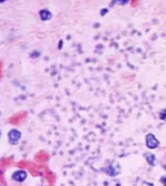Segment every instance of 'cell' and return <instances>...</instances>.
<instances>
[{"mask_svg": "<svg viewBox=\"0 0 166 186\" xmlns=\"http://www.w3.org/2000/svg\"><path fill=\"white\" fill-rule=\"evenodd\" d=\"M145 145L149 150H156L159 146L158 138H156L153 133H149L145 136Z\"/></svg>", "mask_w": 166, "mask_h": 186, "instance_id": "6da1fadb", "label": "cell"}, {"mask_svg": "<svg viewBox=\"0 0 166 186\" xmlns=\"http://www.w3.org/2000/svg\"><path fill=\"white\" fill-rule=\"evenodd\" d=\"M104 172L106 173L108 176L114 177V176H117L120 174V172H121V167H120V165L115 162V161H113V162L110 163L108 166H105Z\"/></svg>", "mask_w": 166, "mask_h": 186, "instance_id": "7a4b0ae2", "label": "cell"}, {"mask_svg": "<svg viewBox=\"0 0 166 186\" xmlns=\"http://www.w3.org/2000/svg\"><path fill=\"white\" fill-rule=\"evenodd\" d=\"M21 136V132L18 129H11L10 131L8 132V141L11 145H17L18 142L20 141Z\"/></svg>", "mask_w": 166, "mask_h": 186, "instance_id": "3957f363", "label": "cell"}, {"mask_svg": "<svg viewBox=\"0 0 166 186\" xmlns=\"http://www.w3.org/2000/svg\"><path fill=\"white\" fill-rule=\"evenodd\" d=\"M27 176L28 174L24 169H18V171L12 173L11 178H12V181H14V182L17 183H23L27 179Z\"/></svg>", "mask_w": 166, "mask_h": 186, "instance_id": "277c9868", "label": "cell"}, {"mask_svg": "<svg viewBox=\"0 0 166 186\" xmlns=\"http://www.w3.org/2000/svg\"><path fill=\"white\" fill-rule=\"evenodd\" d=\"M143 156H144L146 163H147L151 167H155V166L158 164V162H157V157L155 156V154H153V153H151V152H146V153H144Z\"/></svg>", "mask_w": 166, "mask_h": 186, "instance_id": "5b68a950", "label": "cell"}, {"mask_svg": "<svg viewBox=\"0 0 166 186\" xmlns=\"http://www.w3.org/2000/svg\"><path fill=\"white\" fill-rule=\"evenodd\" d=\"M39 17L42 21H48V20H51L52 19V14H51L50 10H48V9H41L39 11Z\"/></svg>", "mask_w": 166, "mask_h": 186, "instance_id": "8992f818", "label": "cell"}, {"mask_svg": "<svg viewBox=\"0 0 166 186\" xmlns=\"http://www.w3.org/2000/svg\"><path fill=\"white\" fill-rule=\"evenodd\" d=\"M158 116H159V119H161V120L166 121V107L164 109V110H162L161 112H159Z\"/></svg>", "mask_w": 166, "mask_h": 186, "instance_id": "52a82bcc", "label": "cell"}, {"mask_svg": "<svg viewBox=\"0 0 166 186\" xmlns=\"http://www.w3.org/2000/svg\"><path fill=\"white\" fill-rule=\"evenodd\" d=\"M113 4H117V5H127L129 4V0H115Z\"/></svg>", "mask_w": 166, "mask_h": 186, "instance_id": "ba28073f", "label": "cell"}, {"mask_svg": "<svg viewBox=\"0 0 166 186\" xmlns=\"http://www.w3.org/2000/svg\"><path fill=\"white\" fill-rule=\"evenodd\" d=\"M40 55H41V53L39 51H33L30 54V57L31 58H38V57H40Z\"/></svg>", "mask_w": 166, "mask_h": 186, "instance_id": "9c48e42d", "label": "cell"}, {"mask_svg": "<svg viewBox=\"0 0 166 186\" xmlns=\"http://www.w3.org/2000/svg\"><path fill=\"white\" fill-rule=\"evenodd\" d=\"M161 183H162L164 186H166V175H163L162 177H161Z\"/></svg>", "mask_w": 166, "mask_h": 186, "instance_id": "30bf717a", "label": "cell"}, {"mask_svg": "<svg viewBox=\"0 0 166 186\" xmlns=\"http://www.w3.org/2000/svg\"><path fill=\"white\" fill-rule=\"evenodd\" d=\"M106 12H108V9H103V11H101L100 14H101V16H104V14H106Z\"/></svg>", "mask_w": 166, "mask_h": 186, "instance_id": "8fae6325", "label": "cell"}, {"mask_svg": "<svg viewBox=\"0 0 166 186\" xmlns=\"http://www.w3.org/2000/svg\"><path fill=\"white\" fill-rule=\"evenodd\" d=\"M62 48V40L60 41V45H59V49H61Z\"/></svg>", "mask_w": 166, "mask_h": 186, "instance_id": "7c38bea8", "label": "cell"}, {"mask_svg": "<svg viewBox=\"0 0 166 186\" xmlns=\"http://www.w3.org/2000/svg\"><path fill=\"white\" fill-rule=\"evenodd\" d=\"M165 157H166V155H165Z\"/></svg>", "mask_w": 166, "mask_h": 186, "instance_id": "4fadbf2b", "label": "cell"}]
</instances>
